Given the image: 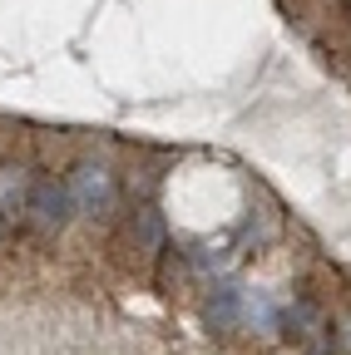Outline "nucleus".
Here are the masks:
<instances>
[{"label":"nucleus","mask_w":351,"mask_h":355,"mask_svg":"<svg viewBox=\"0 0 351 355\" xmlns=\"http://www.w3.org/2000/svg\"><path fill=\"white\" fill-rule=\"evenodd\" d=\"M65 188L74 198V212H109V202H114V178L104 163H79L65 178Z\"/></svg>","instance_id":"f03ea898"},{"label":"nucleus","mask_w":351,"mask_h":355,"mask_svg":"<svg viewBox=\"0 0 351 355\" xmlns=\"http://www.w3.org/2000/svg\"><path fill=\"white\" fill-rule=\"evenodd\" d=\"M30 227L35 232H60L65 222L74 217V198H70V188L65 183H55V178H40L35 183V193H30Z\"/></svg>","instance_id":"f257e3e1"},{"label":"nucleus","mask_w":351,"mask_h":355,"mask_svg":"<svg viewBox=\"0 0 351 355\" xmlns=\"http://www.w3.org/2000/svg\"><path fill=\"white\" fill-rule=\"evenodd\" d=\"M282 326H287V336H297L307 350H312V345H327V321H322V311H317L312 301L282 306Z\"/></svg>","instance_id":"7ed1b4c3"},{"label":"nucleus","mask_w":351,"mask_h":355,"mask_svg":"<svg viewBox=\"0 0 351 355\" xmlns=\"http://www.w3.org/2000/svg\"><path fill=\"white\" fill-rule=\"evenodd\" d=\"M307 355H332V340H327V345H312V350H307Z\"/></svg>","instance_id":"1a4fd4ad"},{"label":"nucleus","mask_w":351,"mask_h":355,"mask_svg":"<svg viewBox=\"0 0 351 355\" xmlns=\"http://www.w3.org/2000/svg\"><path fill=\"white\" fill-rule=\"evenodd\" d=\"M243 326H252V331H282V306L268 291H247L243 296Z\"/></svg>","instance_id":"0eeeda50"},{"label":"nucleus","mask_w":351,"mask_h":355,"mask_svg":"<svg viewBox=\"0 0 351 355\" xmlns=\"http://www.w3.org/2000/svg\"><path fill=\"white\" fill-rule=\"evenodd\" d=\"M163 237H168V227H163V212L158 207H139L134 217H129V242H134L139 252H158Z\"/></svg>","instance_id":"423d86ee"},{"label":"nucleus","mask_w":351,"mask_h":355,"mask_svg":"<svg viewBox=\"0 0 351 355\" xmlns=\"http://www.w3.org/2000/svg\"><path fill=\"white\" fill-rule=\"evenodd\" d=\"M30 193H35V178L25 168H0V222H15L30 212Z\"/></svg>","instance_id":"20e7f679"},{"label":"nucleus","mask_w":351,"mask_h":355,"mask_svg":"<svg viewBox=\"0 0 351 355\" xmlns=\"http://www.w3.org/2000/svg\"><path fill=\"white\" fill-rule=\"evenodd\" d=\"M243 296H247V291L218 282V286L208 291V326H213V331H238V326H243Z\"/></svg>","instance_id":"39448f33"},{"label":"nucleus","mask_w":351,"mask_h":355,"mask_svg":"<svg viewBox=\"0 0 351 355\" xmlns=\"http://www.w3.org/2000/svg\"><path fill=\"white\" fill-rule=\"evenodd\" d=\"M332 350H336V355H351V311H346V316L336 321V336H332Z\"/></svg>","instance_id":"6e6552de"}]
</instances>
